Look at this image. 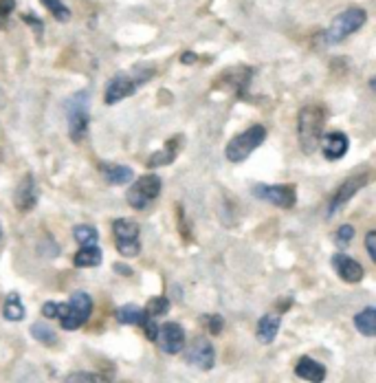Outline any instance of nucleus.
I'll return each instance as SVG.
<instances>
[{"mask_svg": "<svg viewBox=\"0 0 376 383\" xmlns=\"http://www.w3.org/2000/svg\"><path fill=\"white\" fill-rule=\"evenodd\" d=\"M143 331H146V335H148V339L150 341H157V335H159V326L155 324V320H146V324H143Z\"/></svg>", "mask_w": 376, "mask_h": 383, "instance_id": "33", "label": "nucleus"}, {"mask_svg": "<svg viewBox=\"0 0 376 383\" xmlns=\"http://www.w3.org/2000/svg\"><path fill=\"white\" fill-rule=\"evenodd\" d=\"M13 9H16V0H0V29L7 26V20L13 13Z\"/></svg>", "mask_w": 376, "mask_h": 383, "instance_id": "30", "label": "nucleus"}, {"mask_svg": "<svg viewBox=\"0 0 376 383\" xmlns=\"http://www.w3.org/2000/svg\"><path fill=\"white\" fill-rule=\"evenodd\" d=\"M264 139H267V128L260 126V124L249 126L244 132L235 134L233 139L227 143V148H225V157H227L231 163H240V161H244L251 153H253L256 148H260V146L264 143Z\"/></svg>", "mask_w": 376, "mask_h": 383, "instance_id": "2", "label": "nucleus"}, {"mask_svg": "<svg viewBox=\"0 0 376 383\" xmlns=\"http://www.w3.org/2000/svg\"><path fill=\"white\" fill-rule=\"evenodd\" d=\"M253 192L258 194V198L282 210H290L297 203V192L292 185H256Z\"/></svg>", "mask_w": 376, "mask_h": 383, "instance_id": "9", "label": "nucleus"}, {"mask_svg": "<svg viewBox=\"0 0 376 383\" xmlns=\"http://www.w3.org/2000/svg\"><path fill=\"white\" fill-rule=\"evenodd\" d=\"M180 150V136H174V139L167 141L159 153H155L150 159H148V166L150 168H161V166H170V163L176 159Z\"/></svg>", "mask_w": 376, "mask_h": 383, "instance_id": "18", "label": "nucleus"}, {"mask_svg": "<svg viewBox=\"0 0 376 383\" xmlns=\"http://www.w3.org/2000/svg\"><path fill=\"white\" fill-rule=\"evenodd\" d=\"M368 174H361V176H347V179L341 183V187L334 192V196L330 198L328 205V218H332L334 214H339L347 203L352 201V196L357 194L359 189H363L368 185Z\"/></svg>", "mask_w": 376, "mask_h": 383, "instance_id": "8", "label": "nucleus"}, {"mask_svg": "<svg viewBox=\"0 0 376 383\" xmlns=\"http://www.w3.org/2000/svg\"><path fill=\"white\" fill-rule=\"evenodd\" d=\"M280 315L277 313H267V315H262L260 322H258V328H256V337L260 344H271V341L277 337L280 333Z\"/></svg>", "mask_w": 376, "mask_h": 383, "instance_id": "17", "label": "nucleus"}, {"mask_svg": "<svg viewBox=\"0 0 376 383\" xmlns=\"http://www.w3.org/2000/svg\"><path fill=\"white\" fill-rule=\"evenodd\" d=\"M354 326H357V331L361 335H366V337H374L376 335V311L372 306L363 308L359 313V315L354 318Z\"/></svg>", "mask_w": 376, "mask_h": 383, "instance_id": "22", "label": "nucleus"}, {"mask_svg": "<svg viewBox=\"0 0 376 383\" xmlns=\"http://www.w3.org/2000/svg\"><path fill=\"white\" fill-rule=\"evenodd\" d=\"M115 315H117V322L125 324V326H143L148 320V313L134 304H125V306L117 308Z\"/></svg>", "mask_w": 376, "mask_h": 383, "instance_id": "21", "label": "nucleus"}, {"mask_svg": "<svg viewBox=\"0 0 376 383\" xmlns=\"http://www.w3.org/2000/svg\"><path fill=\"white\" fill-rule=\"evenodd\" d=\"M366 249H368L370 260H374V263H376V234H374V231H368V236H366Z\"/></svg>", "mask_w": 376, "mask_h": 383, "instance_id": "32", "label": "nucleus"}, {"mask_svg": "<svg viewBox=\"0 0 376 383\" xmlns=\"http://www.w3.org/2000/svg\"><path fill=\"white\" fill-rule=\"evenodd\" d=\"M185 359L194 368H198V370H212L214 364H216V350L212 346V341H209L207 337L194 339V344L187 348Z\"/></svg>", "mask_w": 376, "mask_h": 383, "instance_id": "10", "label": "nucleus"}, {"mask_svg": "<svg viewBox=\"0 0 376 383\" xmlns=\"http://www.w3.org/2000/svg\"><path fill=\"white\" fill-rule=\"evenodd\" d=\"M73 236L79 244H97V240H100V231H97L93 225H77L73 229Z\"/></svg>", "mask_w": 376, "mask_h": 383, "instance_id": "26", "label": "nucleus"}, {"mask_svg": "<svg viewBox=\"0 0 376 383\" xmlns=\"http://www.w3.org/2000/svg\"><path fill=\"white\" fill-rule=\"evenodd\" d=\"M22 20H24L26 24H31L38 36H42V31H45V24H42L36 16H31V13H29V16H22Z\"/></svg>", "mask_w": 376, "mask_h": 383, "instance_id": "34", "label": "nucleus"}, {"mask_svg": "<svg viewBox=\"0 0 376 383\" xmlns=\"http://www.w3.org/2000/svg\"><path fill=\"white\" fill-rule=\"evenodd\" d=\"M161 187H163L161 176H157V174H146V176L136 179L130 185L128 196H125V198H128L130 208H134V210H146L150 203L157 201V196L161 194Z\"/></svg>", "mask_w": 376, "mask_h": 383, "instance_id": "6", "label": "nucleus"}, {"mask_svg": "<svg viewBox=\"0 0 376 383\" xmlns=\"http://www.w3.org/2000/svg\"><path fill=\"white\" fill-rule=\"evenodd\" d=\"M347 148H350V139H347L345 132H330L322 139V150L328 161H339L341 157H345Z\"/></svg>", "mask_w": 376, "mask_h": 383, "instance_id": "15", "label": "nucleus"}, {"mask_svg": "<svg viewBox=\"0 0 376 383\" xmlns=\"http://www.w3.org/2000/svg\"><path fill=\"white\" fill-rule=\"evenodd\" d=\"M207 326H209V333L218 335V333H222V328H225V320H222L220 315H209Z\"/></svg>", "mask_w": 376, "mask_h": 383, "instance_id": "31", "label": "nucleus"}, {"mask_svg": "<svg viewBox=\"0 0 376 383\" xmlns=\"http://www.w3.org/2000/svg\"><path fill=\"white\" fill-rule=\"evenodd\" d=\"M64 383H108V379L100 373H86V370H81V373H71Z\"/></svg>", "mask_w": 376, "mask_h": 383, "instance_id": "28", "label": "nucleus"}, {"mask_svg": "<svg viewBox=\"0 0 376 383\" xmlns=\"http://www.w3.org/2000/svg\"><path fill=\"white\" fill-rule=\"evenodd\" d=\"M324 124H326V113L322 106H304L297 115V136H299V148L301 153L313 155L317 148L322 146L324 139Z\"/></svg>", "mask_w": 376, "mask_h": 383, "instance_id": "1", "label": "nucleus"}, {"mask_svg": "<svg viewBox=\"0 0 376 383\" xmlns=\"http://www.w3.org/2000/svg\"><path fill=\"white\" fill-rule=\"evenodd\" d=\"M332 267L337 271V276L350 284H357L363 280V267H361L354 258L345 253H334L332 256Z\"/></svg>", "mask_w": 376, "mask_h": 383, "instance_id": "14", "label": "nucleus"}, {"mask_svg": "<svg viewBox=\"0 0 376 383\" xmlns=\"http://www.w3.org/2000/svg\"><path fill=\"white\" fill-rule=\"evenodd\" d=\"M102 176L110 185H125L132 181V170L117 163H102Z\"/></svg>", "mask_w": 376, "mask_h": 383, "instance_id": "19", "label": "nucleus"}, {"mask_svg": "<svg viewBox=\"0 0 376 383\" xmlns=\"http://www.w3.org/2000/svg\"><path fill=\"white\" fill-rule=\"evenodd\" d=\"M194 60H196V58H194V53H185V56L180 58V62H187V64H191Z\"/></svg>", "mask_w": 376, "mask_h": 383, "instance_id": "35", "label": "nucleus"}, {"mask_svg": "<svg viewBox=\"0 0 376 383\" xmlns=\"http://www.w3.org/2000/svg\"><path fill=\"white\" fill-rule=\"evenodd\" d=\"M102 260H104V253H102L100 247H97V244H84V249H79L75 253L73 263L79 269H91V267L102 265Z\"/></svg>", "mask_w": 376, "mask_h": 383, "instance_id": "20", "label": "nucleus"}, {"mask_svg": "<svg viewBox=\"0 0 376 383\" xmlns=\"http://www.w3.org/2000/svg\"><path fill=\"white\" fill-rule=\"evenodd\" d=\"M66 117H68V134L75 143L84 141L88 134L91 113H88V93L73 95L66 104Z\"/></svg>", "mask_w": 376, "mask_h": 383, "instance_id": "4", "label": "nucleus"}, {"mask_svg": "<svg viewBox=\"0 0 376 383\" xmlns=\"http://www.w3.org/2000/svg\"><path fill=\"white\" fill-rule=\"evenodd\" d=\"M24 304L20 302V295L18 293H9L5 304H3V318L9 322H22L24 320Z\"/></svg>", "mask_w": 376, "mask_h": 383, "instance_id": "23", "label": "nucleus"}, {"mask_svg": "<svg viewBox=\"0 0 376 383\" xmlns=\"http://www.w3.org/2000/svg\"><path fill=\"white\" fill-rule=\"evenodd\" d=\"M5 104V93H3V88H0V106Z\"/></svg>", "mask_w": 376, "mask_h": 383, "instance_id": "37", "label": "nucleus"}, {"mask_svg": "<svg viewBox=\"0 0 376 383\" xmlns=\"http://www.w3.org/2000/svg\"><path fill=\"white\" fill-rule=\"evenodd\" d=\"M141 81L143 79H134L128 73L115 75L113 79L108 81V86H106V95H104L106 104H117V102H121L125 97H130V95L136 91V86L141 84Z\"/></svg>", "mask_w": 376, "mask_h": 383, "instance_id": "12", "label": "nucleus"}, {"mask_svg": "<svg viewBox=\"0 0 376 383\" xmlns=\"http://www.w3.org/2000/svg\"><path fill=\"white\" fill-rule=\"evenodd\" d=\"M91 313H93V297L84 291H77L66 302V311L60 318V324H62L64 331H77V328L86 324Z\"/></svg>", "mask_w": 376, "mask_h": 383, "instance_id": "5", "label": "nucleus"}, {"mask_svg": "<svg viewBox=\"0 0 376 383\" xmlns=\"http://www.w3.org/2000/svg\"><path fill=\"white\" fill-rule=\"evenodd\" d=\"M354 238V227L352 225H341L334 234V244L337 247H347V242Z\"/></svg>", "mask_w": 376, "mask_h": 383, "instance_id": "29", "label": "nucleus"}, {"mask_svg": "<svg viewBox=\"0 0 376 383\" xmlns=\"http://www.w3.org/2000/svg\"><path fill=\"white\" fill-rule=\"evenodd\" d=\"M42 5H45L49 9V13L60 22H66L68 18H71V9H68L62 0H40Z\"/></svg>", "mask_w": 376, "mask_h": 383, "instance_id": "27", "label": "nucleus"}, {"mask_svg": "<svg viewBox=\"0 0 376 383\" xmlns=\"http://www.w3.org/2000/svg\"><path fill=\"white\" fill-rule=\"evenodd\" d=\"M157 341L163 352L167 354H178L183 350V344H185V331L183 326L176 324V322H165L163 326H159V335H157Z\"/></svg>", "mask_w": 376, "mask_h": 383, "instance_id": "11", "label": "nucleus"}, {"mask_svg": "<svg viewBox=\"0 0 376 383\" xmlns=\"http://www.w3.org/2000/svg\"><path fill=\"white\" fill-rule=\"evenodd\" d=\"M366 20H368V13H366V9H361V7H350V9L341 11L339 16H334L332 24L328 26L326 42L328 45L341 42V40H345L347 36L357 33L361 26L366 24Z\"/></svg>", "mask_w": 376, "mask_h": 383, "instance_id": "3", "label": "nucleus"}, {"mask_svg": "<svg viewBox=\"0 0 376 383\" xmlns=\"http://www.w3.org/2000/svg\"><path fill=\"white\" fill-rule=\"evenodd\" d=\"M113 234L117 251L123 258H134L141 251V242H139V225L130 218H117L113 223Z\"/></svg>", "mask_w": 376, "mask_h": 383, "instance_id": "7", "label": "nucleus"}, {"mask_svg": "<svg viewBox=\"0 0 376 383\" xmlns=\"http://www.w3.org/2000/svg\"><path fill=\"white\" fill-rule=\"evenodd\" d=\"M0 238H3V227H0Z\"/></svg>", "mask_w": 376, "mask_h": 383, "instance_id": "38", "label": "nucleus"}, {"mask_svg": "<svg viewBox=\"0 0 376 383\" xmlns=\"http://www.w3.org/2000/svg\"><path fill=\"white\" fill-rule=\"evenodd\" d=\"M295 375L308 383H322L326 379V368L313 357H301L295 366Z\"/></svg>", "mask_w": 376, "mask_h": 383, "instance_id": "16", "label": "nucleus"}, {"mask_svg": "<svg viewBox=\"0 0 376 383\" xmlns=\"http://www.w3.org/2000/svg\"><path fill=\"white\" fill-rule=\"evenodd\" d=\"M115 269H117L119 273H123V276H130V273H132L130 269H125L123 265H115Z\"/></svg>", "mask_w": 376, "mask_h": 383, "instance_id": "36", "label": "nucleus"}, {"mask_svg": "<svg viewBox=\"0 0 376 383\" xmlns=\"http://www.w3.org/2000/svg\"><path fill=\"white\" fill-rule=\"evenodd\" d=\"M31 335L36 337V341H40L42 346H55L58 344V333L47 322H36L31 326Z\"/></svg>", "mask_w": 376, "mask_h": 383, "instance_id": "24", "label": "nucleus"}, {"mask_svg": "<svg viewBox=\"0 0 376 383\" xmlns=\"http://www.w3.org/2000/svg\"><path fill=\"white\" fill-rule=\"evenodd\" d=\"M167 311H170V299H167V297L157 295V297L148 299V306H146L148 318H163Z\"/></svg>", "mask_w": 376, "mask_h": 383, "instance_id": "25", "label": "nucleus"}, {"mask_svg": "<svg viewBox=\"0 0 376 383\" xmlns=\"http://www.w3.org/2000/svg\"><path fill=\"white\" fill-rule=\"evenodd\" d=\"M13 203L20 212H31L38 203V185L31 174H26L20 179L16 192H13Z\"/></svg>", "mask_w": 376, "mask_h": 383, "instance_id": "13", "label": "nucleus"}]
</instances>
